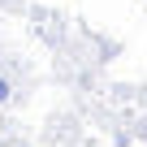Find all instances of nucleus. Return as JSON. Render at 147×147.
Segmentation results:
<instances>
[{"mask_svg": "<svg viewBox=\"0 0 147 147\" xmlns=\"http://www.w3.org/2000/svg\"><path fill=\"white\" fill-rule=\"evenodd\" d=\"M9 100V78H0V104Z\"/></svg>", "mask_w": 147, "mask_h": 147, "instance_id": "obj_1", "label": "nucleus"}]
</instances>
